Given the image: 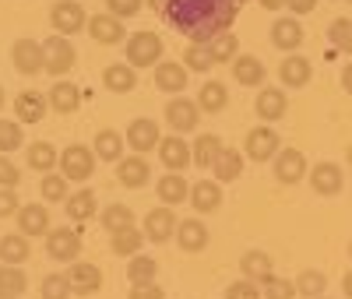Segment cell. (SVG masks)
Masks as SVG:
<instances>
[{"label": "cell", "mask_w": 352, "mask_h": 299, "mask_svg": "<svg viewBox=\"0 0 352 299\" xmlns=\"http://www.w3.org/2000/svg\"><path fill=\"white\" fill-rule=\"evenodd\" d=\"M127 148H134V155H144V152H152V148H159L162 134H159V124L148 116H138L131 120V127H127Z\"/></svg>", "instance_id": "10"}, {"label": "cell", "mask_w": 352, "mask_h": 299, "mask_svg": "<svg viewBox=\"0 0 352 299\" xmlns=\"http://www.w3.org/2000/svg\"><path fill=\"white\" fill-rule=\"evenodd\" d=\"M349 257H352V239H349Z\"/></svg>", "instance_id": "61"}, {"label": "cell", "mask_w": 352, "mask_h": 299, "mask_svg": "<svg viewBox=\"0 0 352 299\" xmlns=\"http://www.w3.org/2000/svg\"><path fill=\"white\" fill-rule=\"evenodd\" d=\"M184 67L187 71H212L215 64H212V53H208V46H201V43H190L187 46V53H184Z\"/></svg>", "instance_id": "47"}, {"label": "cell", "mask_w": 352, "mask_h": 299, "mask_svg": "<svg viewBox=\"0 0 352 299\" xmlns=\"http://www.w3.org/2000/svg\"><path fill=\"white\" fill-rule=\"evenodd\" d=\"M243 152H236V148H222L219 152V159H215V166H212V173H215V179L219 184H232V179H240V173H243Z\"/></svg>", "instance_id": "33"}, {"label": "cell", "mask_w": 352, "mask_h": 299, "mask_svg": "<svg viewBox=\"0 0 352 299\" xmlns=\"http://www.w3.org/2000/svg\"><path fill=\"white\" fill-rule=\"evenodd\" d=\"M257 4H261L264 11H282V8L289 4V0H257Z\"/></svg>", "instance_id": "56"}, {"label": "cell", "mask_w": 352, "mask_h": 299, "mask_svg": "<svg viewBox=\"0 0 352 299\" xmlns=\"http://www.w3.org/2000/svg\"><path fill=\"white\" fill-rule=\"evenodd\" d=\"M85 28H88V36H92L96 43H102V46H116L120 39H127L124 21H120V18H113L109 11H106V14H92Z\"/></svg>", "instance_id": "15"}, {"label": "cell", "mask_w": 352, "mask_h": 299, "mask_svg": "<svg viewBox=\"0 0 352 299\" xmlns=\"http://www.w3.org/2000/svg\"><path fill=\"white\" fill-rule=\"evenodd\" d=\"M159 159H162V166L169 169V173H184L194 159H190V144L180 137V134H169V137H162L159 141Z\"/></svg>", "instance_id": "13"}, {"label": "cell", "mask_w": 352, "mask_h": 299, "mask_svg": "<svg viewBox=\"0 0 352 299\" xmlns=\"http://www.w3.org/2000/svg\"><path fill=\"white\" fill-rule=\"evenodd\" d=\"M240 272H243V278L247 282H254V285H264L272 275H275V264H272V257L264 254V250H247L243 257H240Z\"/></svg>", "instance_id": "26"}, {"label": "cell", "mask_w": 352, "mask_h": 299, "mask_svg": "<svg viewBox=\"0 0 352 299\" xmlns=\"http://www.w3.org/2000/svg\"><path fill=\"white\" fill-rule=\"evenodd\" d=\"M345 4H352V0H345Z\"/></svg>", "instance_id": "62"}, {"label": "cell", "mask_w": 352, "mask_h": 299, "mask_svg": "<svg viewBox=\"0 0 352 299\" xmlns=\"http://www.w3.org/2000/svg\"><path fill=\"white\" fill-rule=\"evenodd\" d=\"M28 289V275L21 264H0V299H21Z\"/></svg>", "instance_id": "34"}, {"label": "cell", "mask_w": 352, "mask_h": 299, "mask_svg": "<svg viewBox=\"0 0 352 299\" xmlns=\"http://www.w3.org/2000/svg\"><path fill=\"white\" fill-rule=\"evenodd\" d=\"M102 85L109 88V92H116V96H127V92H134V85H138V71L131 64H109L102 71Z\"/></svg>", "instance_id": "31"}, {"label": "cell", "mask_w": 352, "mask_h": 299, "mask_svg": "<svg viewBox=\"0 0 352 299\" xmlns=\"http://www.w3.org/2000/svg\"><path fill=\"white\" fill-rule=\"evenodd\" d=\"M176 243L187 254H201L208 247V229H204L201 219H184V222H176Z\"/></svg>", "instance_id": "24"}, {"label": "cell", "mask_w": 352, "mask_h": 299, "mask_svg": "<svg viewBox=\"0 0 352 299\" xmlns=\"http://www.w3.org/2000/svg\"><path fill=\"white\" fill-rule=\"evenodd\" d=\"M46 102H50V109H53V113H60V116L78 113V106H81V88L60 78V81H56V85L50 88V92H46Z\"/></svg>", "instance_id": "21"}, {"label": "cell", "mask_w": 352, "mask_h": 299, "mask_svg": "<svg viewBox=\"0 0 352 299\" xmlns=\"http://www.w3.org/2000/svg\"><path fill=\"white\" fill-rule=\"evenodd\" d=\"M197 120H201L197 102H190L184 96H176V99L166 102V124L173 127V134H190L197 127Z\"/></svg>", "instance_id": "9"}, {"label": "cell", "mask_w": 352, "mask_h": 299, "mask_svg": "<svg viewBox=\"0 0 352 299\" xmlns=\"http://www.w3.org/2000/svg\"><path fill=\"white\" fill-rule=\"evenodd\" d=\"M18 208H21V201H18L14 187H0V219L18 215Z\"/></svg>", "instance_id": "52"}, {"label": "cell", "mask_w": 352, "mask_h": 299, "mask_svg": "<svg viewBox=\"0 0 352 299\" xmlns=\"http://www.w3.org/2000/svg\"><path fill=\"white\" fill-rule=\"evenodd\" d=\"M204 46H208V53H212V64H232V60L240 56V39L232 32H222V36H215L212 43H204Z\"/></svg>", "instance_id": "40"}, {"label": "cell", "mask_w": 352, "mask_h": 299, "mask_svg": "<svg viewBox=\"0 0 352 299\" xmlns=\"http://www.w3.org/2000/svg\"><path fill=\"white\" fill-rule=\"evenodd\" d=\"M18 232L21 236H46L50 232V208L46 204H21L18 208Z\"/></svg>", "instance_id": "22"}, {"label": "cell", "mask_w": 352, "mask_h": 299, "mask_svg": "<svg viewBox=\"0 0 352 299\" xmlns=\"http://www.w3.org/2000/svg\"><path fill=\"white\" fill-rule=\"evenodd\" d=\"M222 148H226V144H222L215 134H201V137L190 144V159H194V166H201V169H212Z\"/></svg>", "instance_id": "36"}, {"label": "cell", "mask_w": 352, "mask_h": 299, "mask_svg": "<svg viewBox=\"0 0 352 299\" xmlns=\"http://www.w3.org/2000/svg\"><path fill=\"white\" fill-rule=\"evenodd\" d=\"M162 60V39L155 36V32H134V36H127V64L138 71V67H155Z\"/></svg>", "instance_id": "2"}, {"label": "cell", "mask_w": 352, "mask_h": 299, "mask_svg": "<svg viewBox=\"0 0 352 299\" xmlns=\"http://www.w3.org/2000/svg\"><path fill=\"white\" fill-rule=\"evenodd\" d=\"M261 296L264 299H296L300 292H296V282H289V278H268V282H264L261 285Z\"/></svg>", "instance_id": "48"}, {"label": "cell", "mask_w": 352, "mask_h": 299, "mask_svg": "<svg viewBox=\"0 0 352 299\" xmlns=\"http://www.w3.org/2000/svg\"><path fill=\"white\" fill-rule=\"evenodd\" d=\"M39 292H43V299H71L74 296L67 275H46L43 285H39Z\"/></svg>", "instance_id": "49"}, {"label": "cell", "mask_w": 352, "mask_h": 299, "mask_svg": "<svg viewBox=\"0 0 352 299\" xmlns=\"http://www.w3.org/2000/svg\"><path fill=\"white\" fill-rule=\"evenodd\" d=\"M342 184H345V173H342V166H335V162H317V166L310 169V187H314V194H320V197H335V194L342 190Z\"/></svg>", "instance_id": "14"}, {"label": "cell", "mask_w": 352, "mask_h": 299, "mask_svg": "<svg viewBox=\"0 0 352 299\" xmlns=\"http://www.w3.org/2000/svg\"><path fill=\"white\" fill-rule=\"evenodd\" d=\"M342 88L352 96V64H345V71H342Z\"/></svg>", "instance_id": "57"}, {"label": "cell", "mask_w": 352, "mask_h": 299, "mask_svg": "<svg viewBox=\"0 0 352 299\" xmlns=\"http://www.w3.org/2000/svg\"><path fill=\"white\" fill-rule=\"evenodd\" d=\"M328 289V275L324 272H317V267H307V272H300L296 278V292L300 296H310V299H320Z\"/></svg>", "instance_id": "43"}, {"label": "cell", "mask_w": 352, "mask_h": 299, "mask_svg": "<svg viewBox=\"0 0 352 299\" xmlns=\"http://www.w3.org/2000/svg\"><path fill=\"white\" fill-rule=\"evenodd\" d=\"M141 247H144V232L141 229H120V232H109V250L113 254H120V257H134V254H141Z\"/></svg>", "instance_id": "39"}, {"label": "cell", "mask_w": 352, "mask_h": 299, "mask_svg": "<svg viewBox=\"0 0 352 299\" xmlns=\"http://www.w3.org/2000/svg\"><path fill=\"white\" fill-rule=\"evenodd\" d=\"M278 78H282V85H289V88H303V85H310V78H314V64H310L307 56L289 53L282 64H278Z\"/></svg>", "instance_id": "25"}, {"label": "cell", "mask_w": 352, "mask_h": 299, "mask_svg": "<svg viewBox=\"0 0 352 299\" xmlns=\"http://www.w3.org/2000/svg\"><path fill=\"white\" fill-rule=\"evenodd\" d=\"M25 162L32 166L36 173H53L56 166H60V152H56V148L50 144V141H36V144H28L25 148Z\"/></svg>", "instance_id": "30"}, {"label": "cell", "mask_w": 352, "mask_h": 299, "mask_svg": "<svg viewBox=\"0 0 352 299\" xmlns=\"http://www.w3.org/2000/svg\"><path fill=\"white\" fill-rule=\"evenodd\" d=\"M50 25H53L56 36H74L88 25V18H85V8L78 0H56L50 8Z\"/></svg>", "instance_id": "5"}, {"label": "cell", "mask_w": 352, "mask_h": 299, "mask_svg": "<svg viewBox=\"0 0 352 299\" xmlns=\"http://www.w3.org/2000/svg\"><path fill=\"white\" fill-rule=\"evenodd\" d=\"M25 144V134H21V124L18 120H0V155H11Z\"/></svg>", "instance_id": "44"}, {"label": "cell", "mask_w": 352, "mask_h": 299, "mask_svg": "<svg viewBox=\"0 0 352 299\" xmlns=\"http://www.w3.org/2000/svg\"><path fill=\"white\" fill-rule=\"evenodd\" d=\"M278 148H282V141H278L275 127H254L243 141V155L254 159V162H268V159L278 155Z\"/></svg>", "instance_id": "8"}, {"label": "cell", "mask_w": 352, "mask_h": 299, "mask_svg": "<svg viewBox=\"0 0 352 299\" xmlns=\"http://www.w3.org/2000/svg\"><path fill=\"white\" fill-rule=\"evenodd\" d=\"M28 254H32V247H28V236H21V232L0 236V261H4V264H25Z\"/></svg>", "instance_id": "38"}, {"label": "cell", "mask_w": 352, "mask_h": 299, "mask_svg": "<svg viewBox=\"0 0 352 299\" xmlns=\"http://www.w3.org/2000/svg\"><path fill=\"white\" fill-rule=\"evenodd\" d=\"M11 64H14V71L25 74V78L43 74V71H46L43 43H36V39H14V46H11Z\"/></svg>", "instance_id": "4"}, {"label": "cell", "mask_w": 352, "mask_h": 299, "mask_svg": "<svg viewBox=\"0 0 352 299\" xmlns=\"http://www.w3.org/2000/svg\"><path fill=\"white\" fill-rule=\"evenodd\" d=\"M46 254L50 261H60V264H74L81 254V232L78 229H50L46 232Z\"/></svg>", "instance_id": "6"}, {"label": "cell", "mask_w": 352, "mask_h": 299, "mask_svg": "<svg viewBox=\"0 0 352 299\" xmlns=\"http://www.w3.org/2000/svg\"><path fill=\"white\" fill-rule=\"evenodd\" d=\"M102 225H106V232L131 229V225H134V212H131L127 204H109L106 212H102Z\"/></svg>", "instance_id": "45"}, {"label": "cell", "mask_w": 352, "mask_h": 299, "mask_svg": "<svg viewBox=\"0 0 352 299\" xmlns=\"http://www.w3.org/2000/svg\"><path fill=\"white\" fill-rule=\"evenodd\" d=\"M155 275H159V264H155L152 257H144V254H134V257H131V264H127V278H131V285L155 282Z\"/></svg>", "instance_id": "42"}, {"label": "cell", "mask_w": 352, "mask_h": 299, "mask_svg": "<svg viewBox=\"0 0 352 299\" xmlns=\"http://www.w3.org/2000/svg\"><path fill=\"white\" fill-rule=\"evenodd\" d=\"M43 53H46V74H53L56 81L67 71H74V64H78V49L71 46L67 36H50L43 43Z\"/></svg>", "instance_id": "3"}, {"label": "cell", "mask_w": 352, "mask_h": 299, "mask_svg": "<svg viewBox=\"0 0 352 299\" xmlns=\"http://www.w3.org/2000/svg\"><path fill=\"white\" fill-rule=\"evenodd\" d=\"M144 239H152V243H166V239L176 232V215H173V208H152L148 215H144V225H141Z\"/></svg>", "instance_id": "17"}, {"label": "cell", "mask_w": 352, "mask_h": 299, "mask_svg": "<svg viewBox=\"0 0 352 299\" xmlns=\"http://www.w3.org/2000/svg\"><path fill=\"white\" fill-rule=\"evenodd\" d=\"M187 201L194 204V212L212 215V212H219V204H222V184L219 179H197V184L190 187Z\"/></svg>", "instance_id": "19"}, {"label": "cell", "mask_w": 352, "mask_h": 299, "mask_svg": "<svg viewBox=\"0 0 352 299\" xmlns=\"http://www.w3.org/2000/svg\"><path fill=\"white\" fill-rule=\"evenodd\" d=\"M155 4L169 28L204 46L215 36L229 32L243 0H155Z\"/></svg>", "instance_id": "1"}, {"label": "cell", "mask_w": 352, "mask_h": 299, "mask_svg": "<svg viewBox=\"0 0 352 299\" xmlns=\"http://www.w3.org/2000/svg\"><path fill=\"white\" fill-rule=\"evenodd\" d=\"M148 176H152V166H148L144 155H127V159L116 162V179H120L124 187H131V190L144 187V184H148Z\"/></svg>", "instance_id": "20"}, {"label": "cell", "mask_w": 352, "mask_h": 299, "mask_svg": "<svg viewBox=\"0 0 352 299\" xmlns=\"http://www.w3.org/2000/svg\"><path fill=\"white\" fill-rule=\"evenodd\" d=\"M60 173H64L67 179H74V184H85V179L96 173V152H92V148H85V144L64 148V155H60Z\"/></svg>", "instance_id": "7"}, {"label": "cell", "mask_w": 352, "mask_h": 299, "mask_svg": "<svg viewBox=\"0 0 352 299\" xmlns=\"http://www.w3.org/2000/svg\"><path fill=\"white\" fill-rule=\"evenodd\" d=\"M71 179L64 176V173H46L43 179H39V190H43V201H50V204H64L67 197H71Z\"/></svg>", "instance_id": "41"}, {"label": "cell", "mask_w": 352, "mask_h": 299, "mask_svg": "<svg viewBox=\"0 0 352 299\" xmlns=\"http://www.w3.org/2000/svg\"><path fill=\"white\" fill-rule=\"evenodd\" d=\"M96 208H99V201H96V194L88 190V187H85V190H74V194L64 201V212H67L71 222H92Z\"/></svg>", "instance_id": "32"}, {"label": "cell", "mask_w": 352, "mask_h": 299, "mask_svg": "<svg viewBox=\"0 0 352 299\" xmlns=\"http://www.w3.org/2000/svg\"><path fill=\"white\" fill-rule=\"evenodd\" d=\"M328 39H331L335 49H342V53L352 56V21H349V18H335V21L328 25Z\"/></svg>", "instance_id": "46"}, {"label": "cell", "mask_w": 352, "mask_h": 299, "mask_svg": "<svg viewBox=\"0 0 352 299\" xmlns=\"http://www.w3.org/2000/svg\"><path fill=\"white\" fill-rule=\"evenodd\" d=\"M67 282H71V292L74 296H96L102 289V272L88 261H74L71 272H67Z\"/></svg>", "instance_id": "12"}, {"label": "cell", "mask_w": 352, "mask_h": 299, "mask_svg": "<svg viewBox=\"0 0 352 299\" xmlns=\"http://www.w3.org/2000/svg\"><path fill=\"white\" fill-rule=\"evenodd\" d=\"M124 137H120V131H99L96 134V144H92V152H96V159H102V162H120V152H124Z\"/></svg>", "instance_id": "37"}, {"label": "cell", "mask_w": 352, "mask_h": 299, "mask_svg": "<svg viewBox=\"0 0 352 299\" xmlns=\"http://www.w3.org/2000/svg\"><path fill=\"white\" fill-rule=\"evenodd\" d=\"M4 102H8V92H4V88H0V109H4Z\"/></svg>", "instance_id": "59"}, {"label": "cell", "mask_w": 352, "mask_h": 299, "mask_svg": "<svg viewBox=\"0 0 352 299\" xmlns=\"http://www.w3.org/2000/svg\"><path fill=\"white\" fill-rule=\"evenodd\" d=\"M50 102L46 96H39L36 88H25V92L14 96V116H18V124H39V120L46 116Z\"/></svg>", "instance_id": "18"}, {"label": "cell", "mask_w": 352, "mask_h": 299, "mask_svg": "<svg viewBox=\"0 0 352 299\" xmlns=\"http://www.w3.org/2000/svg\"><path fill=\"white\" fill-rule=\"evenodd\" d=\"M272 43L282 49V53H296L303 46V25L296 18H278L272 25Z\"/></svg>", "instance_id": "27"}, {"label": "cell", "mask_w": 352, "mask_h": 299, "mask_svg": "<svg viewBox=\"0 0 352 299\" xmlns=\"http://www.w3.org/2000/svg\"><path fill=\"white\" fill-rule=\"evenodd\" d=\"M254 109H257V116H261V120H268V124H275V120H282V116H285L289 99H285L282 88H261V96H257Z\"/></svg>", "instance_id": "28"}, {"label": "cell", "mask_w": 352, "mask_h": 299, "mask_svg": "<svg viewBox=\"0 0 352 299\" xmlns=\"http://www.w3.org/2000/svg\"><path fill=\"white\" fill-rule=\"evenodd\" d=\"M275 162V179L278 184H300V179L307 176V155L300 152V148H278V155L272 159Z\"/></svg>", "instance_id": "11"}, {"label": "cell", "mask_w": 352, "mask_h": 299, "mask_svg": "<svg viewBox=\"0 0 352 299\" xmlns=\"http://www.w3.org/2000/svg\"><path fill=\"white\" fill-rule=\"evenodd\" d=\"M127 299H166V292H162L155 282H144V285H134Z\"/></svg>", "instance_id": "54"}, {"label": "cell", "mask_w": 352, "mask_h": 299, "mask_svg": "<svg viewBox=\"0 0 352 299\" xmlns=\"http://www.w3.org/2000/svg\"><path fill=\"white\" fill-rule=\"evenodd\" d=\"M155 194H159V201H162L166 208H169V204H184V201L190 197V184H187L180 173H166V176H159Z\"/></svg>", "instance_id": "29"}, {"label": "cell", "mask_w": 352, "mask_h": 299, "mask_svg": "<svg viewBox=\"0 0 352 299\" xmlns=\"http://www.w3.org/2000/svg\"><path fill=\"white\" fill-rule=\"evenodd\" d=\"M232 78H236V85H243V88H261L264 78H268V67H264L257 56L240 53L236 60H232Z\"/></svg>", "instance_id": "23"}, {"label": "cell", "mask_w": 352, "mask_h": 299, "mask_svg": "<svg viewBox=\"0 0 352 299\" xmlns=\"http://www.w3.org/2000/svg\"><path fill=\"white\" fill-rule=\"evenodd\" d=\"M342 292H345V299H352V267L342 275Z\"/></svg>", "instance_id": "58"}, {"label": "cell", "mask_w": 352, "mask_h": 299, "mask_svg": "<svg viewBox=\"0 0 352 299\" xmlns=\"http://www.w3.org/2000/svg\"><path fill=\"white\" fill-rule=\"evenodd\" d=\"M229 106V88L222 81H204L201 92H197V109L204 113H222Z\"/></svg>", "instance_id": "35"}, {"label": "cell", "mask_w": 352, "mask_h": 299, "mask_svg": "<svg viewBox=\"0 0 352 299\" xmlns=\"http://www.w3.org/2000/svg\"><path fill=\"white\" fill-rule=\"evenodd\" d=\"M18 184H21L18 166H14L8 155H0V187H18Z\"/></svg>", "instance_id": "53"}, {"label": "cell", "mask_w": 352, "mask_h": 299, "mask_svg": "<svg viewBox=\"0 0 352 299\" xmlns=\"http://www.w3.org/2000/svg\"><path fill=\"white\" fill-rule=\"evenodd\" d=\"M226 299H261V285L240 278V282H232V285L226 289Z\"/></svg>", "instance_id": "50"}, {"label": "cell", "mask_w": 352, "mask_h": 299, "mask_svg": "<svg viewBox=\"0 0 352 299\" xmlns=\"http://www.w3.org/2000/svg\"><path fill=\"white\" fill-rule=\"evenodd\" d=\"M349 21H352V18H349Z\"/></svg>", "instance_id": "63"}, {"label": "cell", "mask_w": 352, "mask_h": 299, "mask_svg": "<svg viewBox=\"0 0 352 299\" xmlns=\"http://www.w3.org/2000/svg\"><path fill=\"white\" fill-rule=\"evenodd\" d=\"M187 67H184V60L176 64V60H159L155 64V88L159 92H169V96H180L184 88H187Z\"/></svg>", "instance_id": "16"}, {"label": "cell", "mask_w": 352, "mask_h": 299, "mask_svg": "<svg viewBox=\"0 0 352 299\" xmlns=\"http://www.w3.org/2000/svg\"><path fill=\"white\" fill-rule=\"evenodd\" d=\"M106 8H109V14L113 18H134L138 11H141V0H106Z\"/></svg>", "instance_id": "51"}, {"label": "cell", "mask_w": 352, "mask_h": 299, "mask_svg": "<svg viewBox=\"0 0 352 299\" xmlns=\"http://www.w3.org/2000/svg\"><path fill=\"white\" fill-rule=\"evenodd\" d=\"M345 159H349V166H352V144H349V152H345Z\"/></svg>", "instance_id": "60"}, {"label": "cell", "mask_w": 352, "mask_h": 299, "mask_svg": "<svg viewBox=\"0 0 352 299\" xmlns=\"http://www.w3.org/2000/svg\"><path fill=\"white\" fill-rule=\"evenodd\" d=\"M317 8V0H289V11H296V14H310Z\"/></svg>", "instance_id": "55"}]
</instances>
